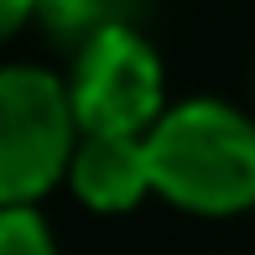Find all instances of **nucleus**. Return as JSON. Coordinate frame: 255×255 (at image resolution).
<instances>
[{"mask_svg": "<svg viewBox=\"0 0 255 255\" xmlns=\"http://www.w3.org/2000/svg\"><path fill=\"white\" fill-rule=\"evenodd\" d=\"M156 193L182 214L229 219L255 208V120L240 104L193 94L146 130Z\"/></svg>", "mask_w": 255, "mask_h": 255, "instance_id": "f257e3e1", "label": "nucleus"}, {"mask_svg": "<svg viewBox=\"0 0 255 255\" xmlns=\"http://www.w3.org/2000/svg\"><path fill=\"white\" fill-rule=\"evenodd\" d=\"M78 135L68 78L37 63L0 68V203H37L68 182Z\"/></svg>", "mask_w": 255, "mask_h": 255, "instance_id": "f03ea898", "label": "nucleus"}, {"mask_svg": "<svg viewBox=\"0 0 255 255\" xmlns=\"http://www.w3.org/2000/svg\"><path fill=\"white\" fill-rule=\"evenodd\" d=\"M68 94H73L84 130H120L146 135L167 110V68L135 21L104 26L84 47H73L68 68Z\"/></svg>", "mask_w": 255, "mask_h": 255, "instance_id": "7ed1b4c3", "label": "nucleus"}, {"mask_svg": "<svg viewBox=\"0 0 255 255\" xmlns=\"http://www.w3.org/2000/svg\"><path fill=\"white\" fill-rule=\"evenodd\" d=\"M68 188L94 214H130L146 193H156L146 135L120 130H84L68 161Z\"/></svg>", "mask_w": 255, "mask_h": 255, "instance_id": "20e7f679", "label": "nucleus"}, {"mask_svg": "<svg viewBox=\"0 0 255 255\" xmlns=\"http://www.w3.org/2000/svg\"><path fill=\"white\" fill-rule=\"evenodd\" d=\"M141 0H42L37 21L52 42L63 47H84L89 37H99L104 26H120V21H135Z\"/></svg>", "mask_w": 255, "mask_h": 255, "instance_id": "39448f33", "label": "nucleus"}, {"mask_svg": "<svg viewBox=\"0 0 255 255\" xmlns=\"http://www.w3.org/2000/svg\"><path fill=\"white\" fill-rule=\"evenodd\" d=\"M0 255H57V240L37 203H0Z\"/></svg>", "mask_w": 255, "mask_h": 255, "instance_id": "423d86ee", "label": "nucleus"}, {"mask_svg": "<svg viewBox=\"0 0 255 255\" xmlns=\"http://www.w3.org/2000/svg\"><path fill=\"white\" fill-rule=\"evenodd\" d=\"M42 10V0H0V42H10L21 26H31Z\"/></svg>", "mask_w": 255, "mask_h": 255, "instance_id": "0eeeda50", "label": "nucleus"}]
</instances>
